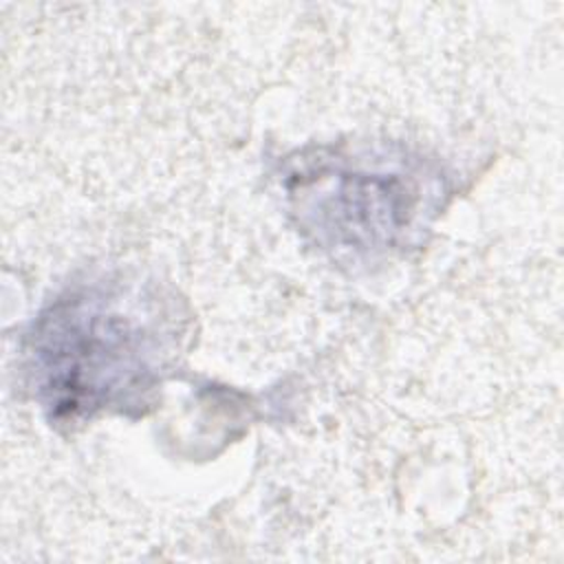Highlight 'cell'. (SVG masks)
Segmentation results:
<instances>
[{
    "instance_id": "obj_1",
    "label": "cell",
    "mask_w": 564,
    "mask_h": 564,
    "mask_svg": "<svg viewBox=\"0 0 564 564\" xmlns=\"http://www.w3.org/2000/svg\"><path fill=\"white\" fill-rule=\"evenodd\" d=\"M152 355L145 326L104 295L57 302L35 335L40 390L57 416L126 401L148 386Z\"/></svg>"
}]
</instances>
